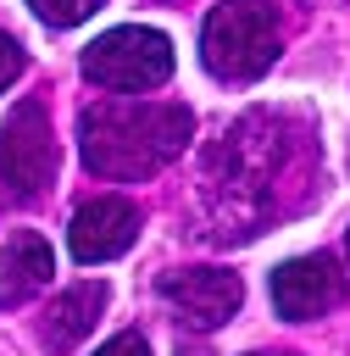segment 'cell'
<instances>
[{
	"mask_svg": "<svg viewBox=\"0 0 350 356\" xmlns=\"http://www.w3.org/2000/svg\"><path fill=\"white\" fill-rule=\"evenodd\" d=\"M194 134L189 106L167 100H100L78 117L83 167L100 178H150L167 167Z\"/></svg>",
	"mask_w": 350,
	"mask_h": 356,
	"instance_id": "6da1fadb",
	"label": "cell"
},
{
	"mask_svg": "<svg viewBox=\"0 0 350 356\" xmlns=\"http://www.w3.org/2000/svg\"><path fill=\"white\" fill-rule=\"evenodd\" d=\"M200 61L222 83H250L278 61V17L267 0H222L200 28Z\"/></svg>",
	"mask_w": 350,
	"mask_h": 356,
	"instance_id": "7a4b0ae2",
	"label": "cell"
},
{
	"mask_svg": "<svg viewBox=\"0 0 350 356\" xmlns=\"http://www.w3.org/2000/svg\"><path fill=\"white\" fill-rule=\"evenodd\" d=\"M83 72L100 83V89H117V95H144L156 83L172 78V39L156 33V28H111L100 33L89 50H83Z\"/></svg>",
	"mask_w": 350,
	"mask_h": 356,
	"instance_id": "3957f363",
	"label": "cell"
},
{
	"mask_svg": "<svg viewBox=\"0 0 350 356\" xmlns=\"http://www.w3.org/2000/svg\"><path fill=\"white\" fill-rule=\"evenodd\" d=\"M56 178V139L50 122L33 100H22L6 122H0V211L28 206L33 195H44V184Z\"/></svg>",
	"mask_w": 350,
	"mask_h": 356,
	"instance_id": "277c9868",
	"label": "cell"
},
{
	"mask_svg": "<svg viewBox=\"0 0 350 356\" xmlns=\"http://www.w3.org/2000/svg\"><path fill=\"white\" fill-rule=\"evenodd\" d=\"M161 300L189 323V328H222L239 300H244V284L222 267H183V273H167L161 278Z\"/></svg>",
	"mask_w": 350,
	"mask_h": 356,
	"instance_id": "5b68a950",
	"label": "cell"
},
{
	"mask_svg": "<svg viewBox=\"0 0 350 356\" xmlns=\"http://www.w3.org/2000/svg\"><path fill=\"white\" fill-rule=\"evenodd\" d=\"M133 239H139V211H133L122 195H100V200H89V206H78V217H72V228H67V245H72V256H78L83 267L122 256Z\"/></svg>",
	"mask_w": 350,
	"mask_h": 356,
	"instance_id": "8992f818",
	"label": "cell"
},
{
	"mask_svg": "<svg viewBox=\"0 0 350 356\" xmlns=\"http://www.w3.org/2000/svg\"><path fill=\"white\" fill-rule=\"evenodd\" d=\"M339 295H344V284H339V267L328 256H294V261H283L272 273V306H278V317H294V323L322 317V312L339 306Z\"/></svg>",
	"mask_w": 350,
	"mask_h": 356,
	"instance_id": "52a82bcc",
	"label": "cell"
},
{
	"mask_svg": "<svg viewBox=\"0 0 350 356\" xmlns=\"http://www.w3.org/2000/svg\"><path fill=\"white\" fill-rule=\"evenodd\" d=\"M50 273H56V261H50V245H44L39 234L17 228V234L0 239V306L33 300V295L50 284Z\"/></svg>",
	"mask_w": 350,
	"mask_h": 356,
	"instance_id": "ba28073f",
	"label": "cell"
},
{
	"mask_svg": "<svg viewBox=\"0 0 350 356\" xmlns=\"http://www.w3.org/2000/svg\"><path fill=\"white\" fill-rule=\"evenodd\" d=\"M100 312H106V284L94 278V284H72L67 295H56V306H50V317H44V345L50 350H72L94 323H100Z\"/></svg>",
	"mask_w": 350,
	"mask_h": 356,
	"instance_id": "9c48e42d",
	"label": "cell"
},
{
	"mask_svg": "<svg viewBox=\"0 0 350 356\" xmlns=\"http://www.w3.org/2000/svg\"><path fill=\"white\" fill-rule=\"evenodd\" d=\"M33 6V17L44 22V28H78V22H89L106 0H28Z\"/></svg>",
	"mask_w": 350,
	"mask_h": 356,
	"instance_id": "30bf717a",
	"label": "cell"
},
{
	"mask_svg": "<svg viewBox=\"0 0 350 356\" xmlns=\"http://www.w3.org/2000/svg\"><path fill=\"white\" fill-rule=\"evenodd\" d=\"M17 78H22V44L11 33H0V89L17 83Z\"/></svg>",
	"mask_w": 350,
	"mask_h": 356,
	"instance_id": "8fae6325",
	"label": "cell"
},
{
	"mask_svg": "<svg viewBox=\"0 0 350 356\" xmlns=\"http://www.w3.org/2000/svg\"><path fill=\"white\" fill-rule=\"evenodd\" d=\"M94 356H150V350H144V334H111Z\"/></svg>",
	"mask_w": 350,
	"mask_h": 356,
	"instance_id": "7c38bea8",
	"label": "cell"
},
{
	"mask_svg": "<svg viewBox=\"0 0 350 356\" xmlns=\"http://www.w3.org/2000/svg\"><path fill=\"white\" fill-rule=\"evenodd\" d=\"M344 250H350V234H344Z\"/></svg>",
	"mask_w": 350,
	"mask_h": 356,
	"instance_id": "4fadbf2b",
	"label": "cell"
}]
</instances>
